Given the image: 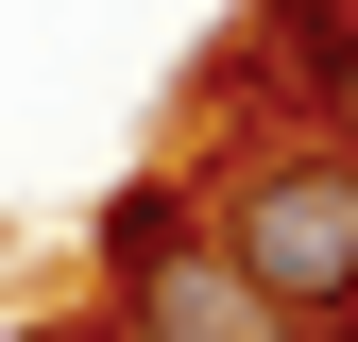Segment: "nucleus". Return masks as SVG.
Instances as JSON below:
<instances>
[{
	"label": "nucleus",
	"mask_w": 358,
	"mask_h": 342,
	"mask_svg": "<svg viewBox=\"0 0 358 342\" xmlns=\"http://www.w3.org/2000/svg\"><path fill=\"white\" fill-rule=\"evenodd\" d=\"M188 205H205V240L239 256L290 325L358 342V137H324V120L273 103L256 137H205L188 154Z\"/></svg>",
	"instance_id": "obj_1"
},
{
	"label": "nucleus",
	"mask_w": 358,
	"mask_h": 342,
	"mask_svg": "<svg viewBox=\"0 0 358 342\" xmlns=\"http://www.w3.org/2000/svg\"><path fill=\"white\" fill-rule=\"evenodd\" d=\"M256 103L358 137V0H273V18H256Z\"/></svg>",
	"instance_id": "obj_3"
},
{
	"label": "nucleus",
	"mask_w": 358,
	"mask_h": 342,
	"mask_svg": "<svg viewBox=\"0 0 358 342\" xmlns=\"http://www.w3.org/2000/svg\"><path fill=\"white\" fill-rule=\"evenodd\" d=\"M17 342H120V325L103 308H52V325H17Z\"/></svg>",
	"instance_id": "obj_4"
},
{
	"label": "nucleus",
	"mask_w": 358,
	"mask_h": 342,
	"mask_svg": "<svg viewBox=\"0 0 358 342\" xmlns=\"http://www.w3.org/2000/svg\"><path fill=\"white\" fill-rule=\"evenodd\" d=\"M85 256H103V325H120V342H324V325H290L273 291L205 240L188 154H154L137 189L103 205V240H85Z\"/></svg>",
	"instance_id": "obj_2"
}]
</instances>
